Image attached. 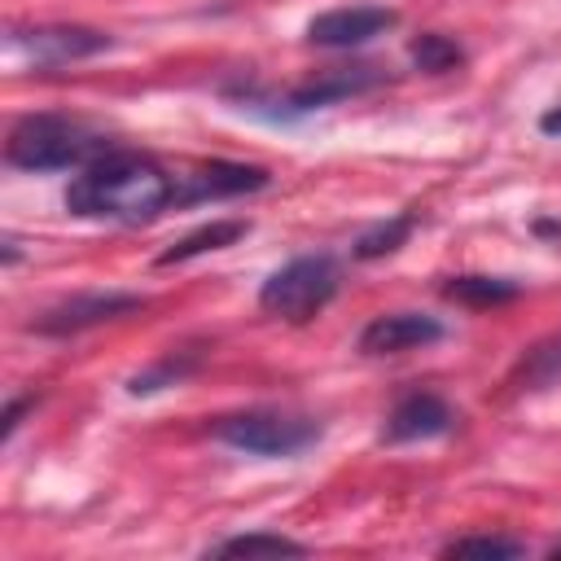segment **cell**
Wrapping results in <instances>:
<instances>
[{"label": "cell", "instance_id": "30bf717a", "mask_svg": "<svg viewBox=\"0 0 561 561\" xmlns=\"http://www.w3.org/2000/svg\"><path fill=\"white\" fill-rule=\"evenodd\" d=\"M267 184L263 167H245V162H210L202 171L180 175L175 184V206L188 202H206V197H237V193H254Z\"/></svg>", "mask_w": 561, "mask_h": 561}, {"label": "cell", "instance_id": "44dd1931", "mask_svg": "<svg viewBox=\"0 0 561 561\" xmlns=\"http://www.w3.org/2000/svg\"><path fill=\"white\" fill-rule=\"evenodd\" d=\"M539 131H548V136H561V105H552V110L539 118Z\"/></svg>", "mask_w": 561, "mask_h": 561}, {"label": "cell", "instance_id": "4fadbf2b", "mask_svg": "<svg viewBox=\"0 0 561 561\" xmlns=\"http://www.w3.org/2000/svg\"><path fill=\"white\" fill-rule=\"evenodd\" d=\"M517 381H522V390H548L552 381H561V333H552L526 351Z\"/></svg>", "mask_w": 561, "mask_h": 561}, {"label": "cell", "instance_id": "5b68a950", "mask_svg": "<svg viewBox=\"0 0 561 561\" xmlns=\"http://www.w3.org/2000/svg\"><path fill=\"white\" fill-rule=\"evenodd\" d=\"M114 39L105 31L92 26H70V22H53V26H13L4 39V53L13 61H35V66H70V61H88L96 53H105Z\"/></svg>", "mask_w": 561, "mask_h": 561}, {"label": "cell", "instance_id": "9a60e30c", "mask_svg": "<svg viewBox=\"0 0 561 561\" xmlns=\"http://www.w3.org/2000/svg\"><path fill=\"white\" fill-rule=\"evenodd\" d=\"M447 298L456 302H473V307H486V302H508L517 294L513 280H500V276H456L451 285H443Z\"/></svg>", "mask_w": 561, "mask_h": 561}, {"label": "cell", "instance_id": "52a82bcc", "mask_svg": "<svg viewBox=\"0 0 561 561\" xmlns=\"http://www.w3.org/2000/svg\"><path fill=\"white\" fill-rule=\"evenodd\" d=\"M145 307V298L140 294H75V298H66V302H57V307H48L39 320H35V329L39 333H79V329H92V324H105V320H118V316H127V311H140Z\"/></svg>", "mask_w": 561, "mask_h": 561}, {"label": "cell", "instance_id": "6da1fadb", "mask_svg": "<svg viewBox=\"0 0 561 561\" xmlns=\"http://www.w3.org/2000/svg\"><path fill=\"white\" fill-rule=\"evenodd\" d=\"M171 202H175L171 175L145 153H101L66 188L70 215L110 219V224H145Z\"/></svg>", "mask_w": 561, "mask_h": 561}, {"label": "cell", "instance_id": "d6986e66", "mask_svg": "<svg viewBox=\"0 0 561 561\" xmlns=\"http://www.w3.org/2000/svg\"><path fill=\"white\" fill-rule=\"evenodd\" d=\"M443 552L447 557H522L526 543L522 539H504V535H469V539H451Z\"/></svg>", "mask_w": 561, "mask_h": 561}, {"label": "cell", "instance_id": "2e32d148", "mask_svg": "<svg viewBox=\"0 0 561 561\" xmlns=\"http://www.w3.org/2000/svg\"><path fill=\"white\" fill-rule=\"evenodd\" d=\"M412 61L421 66V70H430V75H447V70H456L460 61H465V53H460V44L456 39H447V35H421V39H412Z\"/></svg>", "mask_w": 561, "mask_h": 561}, {"label": "cell", "instance_id": "8992f818", "mask_svg": "<svg viewBox=\"0 0 561 561\" xmlns=\"http://www.w3.org/2000/svg\"><path fill=\"white\" fill-rule=\"evenodd\" d=\"M394 22H399L394 9H381V4H351V9H329V13L311 18V22H307V39L320 44V48H355V44H368V39L386 35Z\"/></svg>", "mask_w": 561, "mask_h": 561}, {"label": "cell", "instance_id": "277c9868", "mask_svg": "<svg viewBox=\"0 0 561 561\" xmlns=\"http://www.w3.org/2000/svg\"><path fill=\"white\" fill-rule=\"evenodd\" d=\"M215 438L250 456H298L320 438V425L285 412H237L215 421Z\"/></svg>", "mask_w": 561, "mask_h": 561}, {"label": "cell", "instance_id": "7c38bea8", "mask_svg": "<svg viewBox=\"0 0 561 561\" xmlns=\"http://www.w3.org/2000/svg\"><path fill=\"white\" fill-rule=\"evenodd\" d=\"M245 232H250V224H245V219H215V224H206V228H197V232L180 237L171 250H162V254H158V263H162V267H171V263L197 259V254H206V250H224V245H232V241H237V237H245Z\"/></svg>", "mask_w": 561, "mask_h": 561}, {"label": "cell", "instance_id": "e0dca14e", "mask_svg": "<svg viewBox=\"0 0 561 561\" xmlns=\"http://www.w3.org/2000/svg\"><path fill=\"white\" fill-rule=\"evenodd\" d=\"M193 368H197V355H167L162 364H153V368L136 373V377L127 381V390H131V394H153V390H162V386L184 381Z\"/></svg>", "mask_w": 561, "mask_h": 561}, {"label": "cell", "instance_id": "ffe728a7", "mask_svg": "<svg viewBox=\"0 0 561 561\" xmlns=\"http://www.w3.org/2000/svg\"><path fill=\"white\" fill-rule=\"evenodd\" d=\"M26 408H31V399H13V403H9V408H4V430H0V434H4V438H9V434H13V430H18V416H22V412H26Z\"/></svg>", "mask_w": 561, "mask_h": 561}, {"label": "cell", "instance_id": "8fae6325", "mask_svg": "<svg viewBox=\"0 0 561 561\" xmlns=\"http://www.w3.org/2000/svg\"><path fill=\"white\" fill-rule=\"evenodd\" d=\"M381 75L373 70V66H351V70H324L320 79H311V83H302L294 96H289V110H320V105H333V101H342V96H355V92H364V88H373Z\"/></svg>", "mask_w": 561, "mask_h": 561}, {"label": "cell", "instance_id": "ac0fdd59", "mask_svg": "<svg viewBox=\"0 0 561 561\" xmlns=\"http://www.w3.org/2000/svg\"><path fill=\"white\" fill-rule=\"evenodd\" d=\"M412 215H394L390 224H377V228H368L359 241H355V259H381V254H390V250H399L403 245V237L412 232Z\"/></svg>", "mask_w": 561, "mask_h": 561}, {"label": "cell", "instance_id": "5bb4252c", "mask_svg": "<svg viewBox=\"0 0 561 561\" xmlns=\"http://www.w3.org/2000/svg\"><path fill=\"white\" fill-rule=\"evenodd\" d=\"M210 552H215V557H302L307 548L294 543V539H285V535L259 530V535H232V539L215 543Z\"/></svg>", "mask_w": 561, "mask_h": 561}, {"label": "cell", "instance_id": "ba28073f", "mask_svg": "<svg viewBox=\"0 0 561 561\" xmlns=\"http://www.w3.org/2000/svg\"><path fill=\"white\" fill-rule=\"evenodd\" d=\"M438 337H443V324L434 316L390 311V316H377L373 324H364L359 351L364 355H403V351H421V346H430Z\"/></svg>", "mask_w": 561, "mask_h": 561}, {"label": "cell", "instance_id": "3957f363", "mask_svg": "<svg viewBox=\"0 0 561 561\" xmlns=\"http://www.w3.org/2000/svg\"><path fill=\"white\" fill-rule=\"evenodd\" d=\"M337 294V263L329 254H302L294 263H285L280 272H272L259 289V307L280 316V320H311L329 298Z\"/></svg>", "mask_w": 561, "mask_h": 561}, {"label": "cell", "instance_id": "9c48e42d", "mask_svg": "<svg viewBox=\"0 0 561 561\" xmlns=\"http://www.w3.org/2000/svg\"><path fill=\"white\" fill-rule=\"evenodd\" d=\"M451 425H456L451 403L438 399V394H430V390H416V394H408V399L394 403V412L386 416L381 438L386 443H421V438L447 434Z\"/></svg>", "mask_w": 561, "mask_h": 561}, {"label": "cell", "instance_id": "7a4b0ae2", "mask_svg": "<svg viewBox=\"0 0 561 561\" xmlns=\"http://www.w3.org/2000/svg\"><path fill=\"white\" fill-rule=\"evenodd\" d=\"M101 153H105V136H96L88 123L66 118V114H26L4 140V158L22 171L88 167Z\"/></svg>", "mask_w": 561, "mask_h": 561}]
</instances>
